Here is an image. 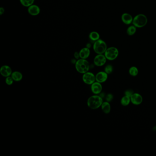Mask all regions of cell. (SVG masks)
<instances>
[{
	"label": "cell",
	"instance_id": "cell-1",
	"mask_svg": "<svg viewBox=\"0 0 156 156\" xmlns=\"http://www.w3.org/2000/svg\"><path fill=\"white\" fill-rule=\"evenodd\" d=\"M103 102V98L100 95H92L88 98L87 105L90 109L95 110L101 107Z\"/></svg>",
	"mask_w": 156,
	"mask_h": 156
},
{
	"label": "cell",
	"instance_id": "cell-2",
	"mask_svg": "<svg viewBox=\"0 0 156 156\" xmlns=\"http://www.w3.org/2000/svg\"><path fill=\"white\" fill-rule=\"evenodd\" d=\"M90 68L89 63L86 59H78L75 63L76 70L81 74H84L88 72Z\"/></svg>",
	"mask_w": 156,
	"mask_h": 156
},
{
	"label": "cell",
	"instance_id": "cell-3",
	"mask_svg": "<svg viewBox=\"0 0 156 156\" xmlns=\"http://www.w3.org/2000/svg\"><path fill=\"white\" fill-rule=\"evenodd\" d=\"M107 48L106 43L101 39L95 41L93 45V50L97 54H104Z\"/></svg>",
	"mask_w": 156,
	"mask_h": 156
},
{
	"label": "cell",
	"instance_id": "cell-4",
	"mask_svg": "<svg viewBox=\"0 0 156 156\" xmlns=\"http://www.w3.org/2000/svg\"><path fill=\"white\" fill-rule=\"evenodd\" d=\"M147 21L148 20L146 15L143 14H139L134 17L132 24L137 28H141L147 25Z\"/></svg>",
	"mask_w": 156,
	"mask_h": 156
},
{
	"label": "cell",
	"instance_id": "cell-5",
	"mask_svg": "<svg viewBox=\"0 0 156 156\" xmlns=\"http://www.w3.org/2000/svg\"><path fill=\"white\" fill-rule=\"evenodd\" d=\"M119 50L114 47L108 48L104 54L106 59L109 61L116 60L119 56Z\"/></svg>",
	"mask_w": 156,
	"mask_h": 156
},
{
	"label": "cell",
	"instance_id": "cell-6",
	"mask_svg": "<svg viewBox=\"0 0 156 156\" xmlns=\"http://www.w3.org/2000/svg\"><path fill=\"white\" fill-rule=\"evenodd\" d=\"M82 79L84 83L87 85H91L96 81L95 75L93 73L89 71L83 74Z\"/></svg>",
	"mask_w": 156,
	"mask_h": 156
},
{
	"label": "cell",
	"instance_id": "cell-7",
	"mask_svg": "<svg viewBox=\"0 0 156 156\" xmlns=\"http://www.w3.org/2000/svg\"><path fill=\"white\" fill-rule=\"evenodd\" d=\"M107 60L104 54H97L94 57L93 63L96 66L102 67L106 63Z\"/></svg>",
	"mask_w": 156,
	"mask_h": 156
},
{
	"label": "cell",
	"instance_id": "cell-8",
	"mask_svg": "<svg viewBox=\"0 0 156 156\" xmlns=\"http://www.w3.org/2000/svg\"><path fill=\"white\" fill-rule=\"evenodd\" d=\"M91 89L92 93L96 95H99L102 92L103 87L101 83L95 81L91 86Z\"/></svg>",
	"mask_w": 156,
	"mask_h": 156
},
{
	"label": "cell",
	"instance_id": "cell-9",
	"mask_svg": "<svg viewBox=\"0 0 156 156\" xmlns=\"http://www.w3.org/2000/svg\"><path fill=\"white\" fill-rule=\"evenodd\" d=\"M108 78V74L105 73L104 71H99L95 75L96 81L101 83H104L106 81Z\"/></svg>",
	"mask_w": 156,
	"mask_h": 156
},
{
	"label": "cell",
	"instance_id": "cell-10",
	"mask_svg": "<svg viewBox=\"0 0 156 156\" xmlns=\"http://www.w3.org/2000/svg\"><path fill=\"white\" fill-rule=\"evenodd\" d=\"M130 100L131 103L134 105H140L143 102V98L142 96L138 93H134L130 97Z\"/></svg>",
	"mask_w": 156,
	"mask_h": 156
},
{
	"label": "cell",
	"instance_id": "cell-11",
	"mask_svg": "<svg viewBox=\"0 0 156 156\" xmlns=\"http://www.w3.org/2000/svg\"><path fill=\"white\" fill-rule=\"evenodd\" d=\"M13 73L10 67L7 65H3L0 68V74L3 77H7L11 76Z\"/></svg>",
	"mask_w": 156,
	"mask_h": 156
},
{
	"label": "cell",
	"instance_id": "cell-12",
	"mask_svg": "<svg viewBox=\"0 0 156 156\" xmlns=\"http://www.w3.org/2000/svg\"><path fill=\"white\" fill-rule=\"evenodd\" d=\"M28 11L30 15L35 16L39 15L40 12V9L39 6L33 4L28 7Z\"/></svg>",
	"mask_w": 156,
	"mask_h": 156
},
{
	"label": "cell",
	"instance_id": "cell-13",
	"mask_svg": "<svg viewBox=\"0 0 156 156\" xmlns=\"http://www.w3.org/2000/svg\"><path fill=\"white\" fill-rule=\"evenodd\" d=\"M121 20L124 24L126 25H130L132 24L133 18L130 14L128 13H124L121 16Z\"/></svg>",
	"mask_w": 156,
	"mask_h": 156
},
{
	"label": "cell",
	"instance_id": "cell-14",
	"mask_svg": "<svg viewBox=\"0 0 156 156\" xmlns=\"http://www.w3.org/2000/svg\"><path fill=\"white\" fill-rule=\"evenodd\" d=\"M90 50L89 48L87 47L83 48L79 51V55L81 59H87L89 56Z\"/></svg>",
	"mask_w": 156,
	"mask_h": 156
},
{
	"label": "cell",
	"instance_id": "cell-15",
	"mask_svg": "<svg viewBox=\"0 0 156 156\" xmlns=\"http://www.w3.org/2000/svg\"><path fill=\"white\" fill-rule=\"evenodd\" d=\"M101 108L103 112L105 114H108L111 111V105L110 102L106 101L105 102H103Z\"/></svg>",
	"mask_w": 156,
	"mask_h": 156
},
{
	"label": "cell",
	"instance_id": "cell-16",
	"mask_svg": "<svg viewBox=\"0 0 156 156\" xmlns=\"http://www.w3.org/2000/svg\"><path fill=\"white\" fill-rule=\"evenodd\" d=\"M11 77L15 81H20L23 79V74L18 71H13L11 74Z\"/></svg>",
	"mask_w": 156,
	"mask_h": 156
},
{
	"label": "cell",
	"instance_id": "cell-17",
	"mask_svg": "<svg viewBox=\"0 0 156 156\" xmlns=\"http://www.w3.org/2000/svg\"><path fill=\"white\" fill-rule=\"evenodd\" d=\"M130 102H131L130 97L127 96L126 95H124V96L120 100V104L123 106H128L130 104Z\"/></svg>",
	"mask_w": 156,
	"mask_h": 156
},
{
	"label": "cell",
	"instance_id": "cell-18",
	"mask_svg": "<svg viewBox=\"0 0 156 156\" xmlns=\"http://www.w3.org/2000/svg\"><path fill=\"white\" fill-rule=\"evenodd\" d=\"M89 37V39H90L91 40L95 42L96 41L100 39V35L97 32L93 31V32H91L90 33Z\"/></svg>",
	"mask_w": 156,
	"mask_h": 156
},
{
	"label": "cell",
	"instance_id": "cell-19",
	"mask_svg": "<svg viewBox=\"0 0 156 156\" xmlns=\"http://www.w3.org/2000/svg\"><path fill=\"white\" fill-rule=\"evenodd\" d=\"M136 28H137L136 27V26H134V25L129 26V27L127 29V34L130 36L133 35L136 32Z\"/></svg>",
	"mask_w": 156,
	"mask_h": 156
},
{
	"label": "cell",
	"instance_id": "cell-20",
	"mask_svg": "<svg viewBox=\"0 0 156 156\" xmlns=\"http://www.w3.org/2000/svg\"><path fill=\"white\" fill-rule=\"evenodd\" d=\"M129 73L130 76L132 77H136L138 75L139 70L136 67H131L129 69Z\"/></svg>",
	"mask_w": 156,
	"mask_h": 156
},
{
	"label": "cell",
	"instance_id": "cell-21",
	"mask_svg": "<svg viewBox=\"0 0 156 156\" xmlns=\"http://www.w3.org/2000/svg\"><path fill=\"white\" fill-rule=\"evenodd\" d=\"M21 4L24 7H28L34 4V0H20Z\"/></svg>",
	"mask_w": 156,
	"mask_h": 156
},
{
	"label": "cell",
	"instance_id": "cell-22",
	"mask_svg": "<svg viewBox=\"0 0 156 156\" xmlns=\"http://www.w3.org/2000/svg\"><path fill=\"white\" fill-rule=\"evenodd\" d=\"M104 70L105 73H107L108 75L110 74L113 71V67L111 65H107V66H105Z\"/></svg>",
	"mask_w": 156,
	"mask_h": 156
},
{
	"label": "cell",
	"instance_id": "cell-23",
	"mask_svg": "<svg viewBox=\"0 0 156 156\" xmlns=\"http://www.w3.org/2000/svg\"><path fill=\"white\" fill-rule=\"evenodd\" d=\"M14 81L13 80V79L11 77V76H9L8 77H6V79H5V83L7 84V85L10 86V85H12L13 81Z\"/></svg>",
	"mask_w": 156,
	"mask_h": 156
},
{
	"label": "cell",
	"instance_id": "cell-24",
	"mask_svg": "<svg viewBox=\"0 0 156 156\" xmlns=\"http://www.w3.org/2000/svg\"><path fill=\"white\" fill-rule=\"evenodd\" d=\"M134 93V91L132 89H127L125 91L124 95L130 97Z\"/></svg>",
	"mask_w": 156,
	"mask_h": 156
},
{
	"label": "cell",
	"instance_id": "cell-25",
	"mask_svg": "<svg viewBox=\"0 0 156 156\" xmlns=\"http://www.w3.org/2000/svg\"><path fill=\"white\" fill-rule=\"evenodd\" d=\"M113 95L112 93H108L107 94L105 97V100L108 102H110L113 100Z\"/></svg>",
	"mask_w": 156,
	"mask_h": 156
},
{
	"label": "cell",
	"instance_id": "cell-26",
	"mask_svg": "<svg viewBox=\"0 0 156 156\" xmlns=\"http://www.w3.org/2000/svg\"><path fill=\"white\" fill-rule=\"evenodd\" d=\"M74 56L75 59H77V60H78L79 58H80V55H79V52H75V53L74 54Z\"/></svg>",
	"mask_w": 156,
	"mask_h": 156
},
{
	"label": "cell",
	"instance_id": "cell-27",
	"mask_svg": "<svg viewBox=\"0 0 156 156\" xmlns=\"http://www.w3.org/2000/svg\"><path fill=\"white\" fill-rule=\"evenodd\" d=\"M5 9L3 7H1L0 8V15H1L4 13Z\"/></svg>",
	"mask_w": 156,
	"mask_h": 156
},
{
	"label": "cell",
	"instance_id": "cell-28",
	"mask_svg": "<svg viewBox=\"0 0 156 156\" xmlns=\"http://www.w3.org/2000/svg\"><path fill=\"white\" fill-rule=\"evenodd\" d=\"M91 47V44L89 43H88L87 44V47L88 48H90Z\"/></svg>",
	"mask_w": 156,
	"mask_h": 156
}]
</instances>
